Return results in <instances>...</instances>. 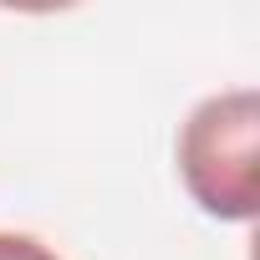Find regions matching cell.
Returning <instances> with one entry per match:
<instances>
[{"instance_id":"cell-1","label":"cell","mask_w":260,"mask_h":260,"mask_svg":"<svg viewBox=\"0 0 260 260\" xmlns=\"http://www.w3.org/2000/svg\"><path fill=\"white\" fill-rule=\"evenodd\" d=\"M179 174L214 219H255L260 209V92L235 87L204 97L179 127Z\"/></svg>"},{"instance_id":"cell-2","label":"cell","mask_w":260,"mask_h":260,"mask_svg":"<svg viewBox=\"0 0 260 260\" xmlns=\"http://www.w3.org/2000/svg\"><path fill=\"white\" fill-rule=\"evenodd\" d=\"M0 260H61L51 245H41L36 235H16V230H0Z\"/></svg>"}]
</instances>
